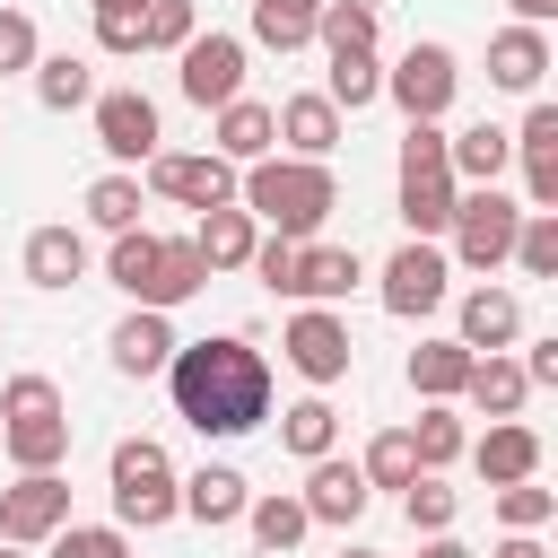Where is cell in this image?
Segmentation results:
<instances>
[{"mask_svg":"<svg viewBox=\"0 0 558 558\" xmlns=\"http://www.w3.org/2000/svg\"><path fill=\"white\" fill-rule=\"evenodd\" d=\"M279 436H288V453H296V462H323V453H331V436H340V418H331V401H296Z\"/></svg>","mask_w":558,"mask_h":558,"instance_id":"38","label":"cell"},{"mask_svg":"<svg viewBox=\"0 0 558 558\" xmlns=\"http://www.w3.org/2000/svg\"><path fill=\"white\" fill-rule=\"evenodd\" d=\"M183 96L209 113V105H227V96H244V44L235 35H192L183 44Z\"/></svg>","mask_w":558,"mask_h":558,"instance_id":"8","label":"cell"},{"mask_svg":"<svg viewBox=\"0 0 558 558\" xmlns=\"http://www.w3.org/2000/svg\"><path fill=\"white\" fill-rule=\"evenodd\" d=\"M314 35H323V52H375V0H323Z\"/></svg>","mask_w":558,"mask_h":558,"instance_id":"29","label":"cell"},{"mask_svg":"<svg viewBox=\"0 0 558 558\" xmlns=\"http://www.w3.org/2000/svg\"><path fill=\"white\" fill-rule=\"evenodd\" d=\"M453 506H462V497H453L436 471H418V480L401 488V514H410V532H453Z\"/></svg>","mask_w":558,"mask_h":558,"instance_id":"39","label":"cell"},{"mask_svg":"<svg viewBox=\"0 0 558 558\" xmlns=\"http://www.w3.org/2000/svg\"><path fill=\"white\" fill-rule=\"evenodd\" d=\"M78 270H87L78 227H35V235H26V279H35V288H70Z\"/></svg>","mask_w":558,"mask_h":558,"instance_id":"26","label":"cell"},{"mask_svg":"<svg viewBox=\"0 0 558 558\" xmlns=\"http://www.w3.org/2000/svg\"><path fill=\"white\" fill-rule=\"evenodd\" d=\"M148 183L166 192V201H183V209H218V201H235V166L209 148V157H148Z\"/></svg>","mask_w":558,"mask_h":558,"instance_id":"11","label":"cell"},{"mask_svg":"<svg viewBox=\"0 0 558 558\" xmlns=\"http://www.w3.org/2000/svg\"><path fill=\"white\" fill-rule=\"evenodd\" d=\"M541 70H549V35H541V26H506V35L488 44V78H497V87L532 96V87H541Z\"/></svg>","mask_w":558,"mask_h":558,"instance_id":"17","label":"cell"},{"mask_svg":"<svg viewBox=\"0 0 558 558\" xmlns=\"http://www.w3.org/2000/svg\"><path fill=\"white\" fill-rule=\"evenodd\" d=\"M0 558H26V549H17V541H0Z\"/></svg>","mask_w":558,"mask_h":558,"instance_id":"51","label":"cell"},{"mask_svg":"<svg viewBox=\"0 0 558 558\" xmlns=\"http://www.w3.org/2000/svg\"><path fill=\"white\" fill-rule=\"evenodd\" d=\"M340 558H375V549H340Z\"/></svg>","mask_w":558,"mask_h":558,"instance_id":"52","label":"cell"},{"mask_svg":"<svg viewBox=\"0 0 558 558\" xmlns=\"http://www.w3.org/2000/svg\"><path fill=\"white\" fill-rule=\"evenodd\" d=\"M9 427H0V445H9V462L17 471H61V453H70V418H61V401H35V410H0Z\"/></svg>","mask_w":558,"mask_h":558,"instance_id":"12","label":"cell"},{"mask_svg":"<svg viewBox=\"0 0 558 558\" xmlns=\"http://www.w3.org/2000/svg\"><path fill=\"white\" fill-rule=\"evenodd\" d=\"M418 558H471V549H462V541H445V532H427V549H418Z\"/></svg>","mask_w":558,"mask_h":558,"instance_id":"50","label":"cell"},{"mask_svg":"<svg viewBox=\"0 0 558 558\" xmlns=\"http://www.w3.org/2000/svg\"><path fill=\"white\" fill-rule=\"evenodd\" d=\"M296 253H305V235H253V270H262V288H270V296H288Z\"/></svg>","mask_w":558,"mask_h":558,"instance_id":"43","label":"cell"},{"mask_svg":"<svg viewBox=\"0 0 558 558\" xmlns=\"http://www.w3.org/2000/svg\"><path fill=\"white\" fill-rule=\"evenodd\" d=\"M113 514L140 523V532L174 523V462H166L157 436H122L113 445Z\"/></svg>","mask_w":558,"mask_h":558,"instance_id":"3","label":"cell"},{"mask_svg":"<svg viewBox=\"0 0 558 558\" xmlns=\"http://www.w3.org/2000/svg\"><path fill=\"white\" fill-rule=\"evenodd\" d=\"M96 148L105 157H157V105L140 96V87H113V96H96Z\"/></svg>","mask_w":558,"mask_h":558,"instance_id":"10","label":"cell"},{"mask_svg":"<svg viewBox=\"0 0 558 558\" xmlns=\"http://www.w3.org/2000/svg\"><path fill=\"white\" fill-rule=\"evenodd\" d=\"M349 357H357V349H349V323H340L331 305H305V314L288 323V366H296L305 384H340Z\"/></svg>","mask_w":558,"mask_h":558,"instance_id":"7","label":"cell"},{"mask_svg":"<svg viewBox=\"0 0 558 558\" xmlns=\"http://www.w3.org/2000/svg\"><path fill=\"white\" fill-rule=\"evenodd\" d=\"M357 471H366V488H410V480H418V445H410V427H392V436H375Z\"/></svg>","mask_w":558,"mask_h":558,"instance_id":"35","label":"cell"},{"mask_svg":"<svg viewBox=\"0 0 558 558\" xmlns=\"http://www.w3.org/2000/svg\"><path fill=\"white\" fill-rule=\"evenodd\" d=\"M192 35V0H140V52H183Z\"/></svg>","mask_w":558,"mask_h":558,"instance_id":"36","label":"cell"},{"mask_svg":"<svg viewBox=\"0 0 558 558\" xmlns=\"http://www.w3.org/2000/svg\"><path fill=\"white\" fill-rule=\"evenodd\" d=\"M35 96H44L52 113H70V105L96 96V70H87L78 52H52V61H35Z\"/></svg>","mask_w":558,"mask_h":558,"instance_id":"31","label":"cell"},{"mask_svg":"<svg viewBox=\"0 0 558 558\" xmlns=\"http://www.w3.org/2000/svg\"><path fill=\"white\" fill-rule=\"evenodd\" d=\"M157 262H166V235H140V227H122L113 235V288L131 296V305H157Z\"/></svg>","mask_w":558,"mask_h":558,"instance_id":"23","label":"cell"},{"mask_svg":"<svg viewBox=\"0 0 558 558\" xmlns=\"http://www.w3.org/2000/svg\"><path fill=\"white\" fill-rule=\"evenodd\" d=\"M244 471H227V462H209V471H192L183 488H174V514H192V523H235L244 514Z\"/></svg>","mask_w":558,"mask_h":558,"instance_id":"16","label":"cell"},{"mask_svg":"<svg viewBox=\"0 0 558 558\" xmlns=\"http://www.w3.org/2000/svg\"><path fill=\"white\" fill-rule=\"evenodd\" d=\"M349 288H357V253H340V244H305V253H296V279H288V296L340 305Z\"/></svg>","mask_w":558,"mask_h":558,"instance_id":"24","label":"cell"},{"mask_svg":"<svg viewBox=\"0 0 558 558\" xmlns=\"http://www.w3.org/2000/svg\"><path fill=\"white\" fill-rule=\"evenodd\" d=\"M471 462H480V480H488V488H506V480H532V471H541V436H532L523 418H497V427L471 445Z\"/></svg>","mask_w":558,"mask_h":558,"instance_id":"13","label":"cell"},{"mask_svg":"<svg viewBox=\"0 0 558 558\" xmlns=\"http://www.w3.org/2000/svg\"><path fill=\"white\" fill-rule=\"evenodd\" d=\"M462 392H471V410H488V418H514L532 384H523V366H514V357H497V349H488V357H471Z\"/></svg>","mask_w":558,"mask_h":558,"instance_id":"27","label":"cell"},{"mask_svg":"<svg viewBox=\"0 0 558 558\" xmlns=\"http://www.w3.org/2000/svg\"><path fill=\"white\" fill-rule=\"evenodd\" d=\"M52 558H131V541L113 523H61L52 532Z\"/></svg>","mask_w":558,"mask_h":558,"instance_id":"42","label":"cell"},{"mask_svg":"<svg viewBox=\"0 0 558 558\" xmlns=\"http://www.w3.org/2000/svg\"><path fill=\"white\" fill-rule=\"evenodd\" d=\"M453 87H462V70H453V52H445V44H410V52H401V70L384 78V96H392L410 122H436V113L453 105Z\"/></svg>","mask_w":558,"mask_h":558,"instance_id":"5","label":"cell"},{"mask_svg":"<svg viewBox=\"0 0 558 558\" xmlns=\"http://www.w3.org/2000/svg\"><path fill=\"white\" fill-rule=\"evenodd\" d=\"M201 262L209 270H244L253 262V209H235V201H218V209H201Z\"/></svg>","mask_w":558,"mask_h":558,"instance_id":"22","label":"cell"},{"mask_svg":"<svg viewBox=\"0 0 558 558\" xmlns=\"http://www.w3.org/2000/svg\"><path fill=\"white\" fill-rule=\"evenodd\" d=\"M87 218H96L105 235H122V227H140V183H131V174H105V183L87 192Z\"/></svg>","mask_w":558,"mask_h":558,"instance_id":"41","label":"cell"},{"mask_svg":"<svg viewBox=\"0 0 558 558\" xmlns=\"http://www.w3.org/2000/svg\"><path fill=\"white\" fill-rule=\"evenodd\" d=\"M96 44L105 52H140V0L131 9H96Z\"/></svg>","mask_w":558,"mask_h":558,"instance_id":"46","label":"cell"},{"mask_svg":"<svg viewBox=\"0 0 558 558\" xmlns=\"http://www.w3.org/2000/svg\"><path fill=\"white\" fill-rule=\"evenodd\" d=\"M270 140H279L270 105H253V96H227V105H218V157H227V166H253V157H270Z\"/></svg>","mask_w":558,"mask_h":558,"instance_id":"18","label":"cell"},{"mask_svg":"<svg viewBox=\"0 0 558 558\" xmlns=\"http://www.w3.org/2000/svg\"><path fill=\"white\" fill-rule=\"evenodd\" d=\"M514 17H523V26H549V17H558V0H514Z\"/></svg>","mask_w":558,"mask_h":558,"instance_id":"48","label":"cell"},{"mask_svg":"<svg viewBox=\"0 0 558 558\" xmlns=\"http://www.w3.org/2000/svg\"><path fill=\"white\" fill-rule=\"evenodd\" d=\"M0 323H9V314H0Z\"/></svg>","mask_w":558,"mask_h":558,"instance_id":"53","label":"cell"},{"mask_svg":"<svg viewBox=\"0 0 558 558\" xmlns=\"http://www.w3.org/2000/svg\"><path fill=\"white\" fill-rule=\"evenodd\" d=\"M514 148H523V183H532V201L558 209V105H532L523 131H514Z\"/></svg>","mask_w":558,"mask_h":558,"instance_id":"14","label":"cell"},{"mask_svg":"<svg viewBox=\"0 0 558 558\" xmlns=\"http://www.w3.org/2000/svg\"><path fill=\"white\" fill-rule=\"evenodd\" d=\"M201 288H209V262H201V244H192V235H174V244H166V262H157V314H166V305H183V296H201Z\"/></svg>","mask_w":558,"mask_h":558,"instance_id":"32","label":"cell"},{"mask_svg":"<svg viewBox=\"0 0 558 558\" xmlns=\"http://www.w3.org/2000/svg\"><path fill=\"white\" fill-rule=\"evenodd\" d=\"M523 384H558V340H541V349L523 357Z\"/></svg>","mask_w":558,"mask_h":558,"instance_id":"47","label":"cell"},{"mask_svg":"<svg viewBox=\"0 0 558 558\" xmlns=\"http://www.w3.org/2000/svg\"><path fill=\"white\" fill-rule=\"evenodd\" d=\"M166 357H174V331H166L157 305H140V314L113 331V366H122V375H166Z\"/></svg>","mask_w":558,"mask_h":558,"instance_id":"25","label":"cell"},{"mask_svg":"<svg viewBox=\"0 0 558 558\" xmlns=\"http://www.w3.org/2000/svg\"><path fill=\"white\" fill-rule=\"evenodd\" d=\"M462 375H471V349H462V340H418V349H410V392L453 401V392H462Z\"/></svg>","mask_w":558,"mask_h":558,"instance_id":"28","label":"cell"},{"mask_svg":"<svg viewBox=\"0 0 558 558\" xmlns=\"http://www.w3.org/2000/svg\"><path fill=\"white\" fill-rule=\"evenodd\" d=\"M323 96H331V105H349V113H357V105H375V96H384L375 52H331V87H323Z\"/></svg>","mask_w":558,"mask_h":558,"instance_id":"37","label":"cell"},{"mask_svg":"<svg viewBox=\"0 0 558 558\" xmlns=\"http://www.w3.org/2000/svg\"><path fill=\"white\" fill-rule=\"evenodd\" d=\"M235 192H244L253 218H270V235H314L331 218V201H340L323 157H253V174Z\"/></svg>","mask_w":558,"mask_h":558,"instance_id":"2","label":"cell"},{"mask_svg":"<svg viewBox=\"0 0 558 558\" xmlns=\"http://www.w3.org/2000/svg\"><path fill=\"white\" fill-rule=\"evenodd\" d=\"M497 514H506L514 532H541V523L558 514V497H549V488H532V480H506V488H497Z\"/></svg>","mask_w":558,"mask_h":558,"instance_id":"44","label":"cell"},{"mask_svg":"<svg viewBox=\"0 0 558 558\" xmlns=\"http://www.w3.org/2000/svg\"><path fill=\"white\" fill-rule=\"evenodd\" d=\"M410 445H418V471H445L453 453H462V418L436 401V410H418V427H410Z\"/></svg>","mask_w":558,"mask_h":558,"instance_id":"40","label":"cell"},{"mask_svg":"<svg viewBox=\"0 0 558 558\" xmlns=\"http://www.w3.org/2000/svg\"><path fill=\"white\" fill-rule=\"evenodd\" d=\"M314 9L323 0H253V35L270 52H296V44H314Z\"/></svg>","mask_w":558,"mask_h":558,"instance_id":"30","label":"cell"},{"mask_svg":"<svg viewBox=\"0 0 558 558\" xmlns=\"http://www.w3.org/2000/svg\"><path fill=\"white\" fill-rule=\"evenodd\" d=\"M506 157H514V140H506L497 122L445 131V166H453V183H497V174H506Z\"/></svg>","mask_w":558,"mask_h":558,"instance_id":"19","label":"cell"},{"mask_svg":"<svg viewBox=\"0 0 558 558\" xmlns=\"http://www.w3.org/2000/svg\"><path fill=\"white\" fill-rule=\"evenodd\" d=\"M514 227H523V209H514L497 183L462 192V201H453V253H462V270H497V262L514 253Z\"/></svg>","mask_w":558,"mask_h":558,"instance_id":"4","label":"cell"},{"mask_svg":"<svg viewBox=\"0 0 558 558\" xmlns=\"http://www.w3.org/2000/svg\"><path fill=\"white\" fill-rule=\"evenodd\" d=\"M305 514H314V523H357V514H366V471L323 453L314 480H305Z\"/></svg>","mask_w":558,"mask_h":558,"instance_id":"15","label":"cell"},{"mask_svg":"<svg viewBox=\"0 0 558 558\" xmlns=\"http://www.w3.org/2000/svg\"><path fill=\"white\" fill-rule=\"evenodd\" d=\"M270 122H279V140H288L296 157H331V140H340V105H331V96H288Z\"/></svg>","mask_w":558,"mask_h":558,"instance_id":"21","label":"cell"},{"mask_svg":"<svg viewBox=\"0 0 558 558\" xmlns=\"http://www.w3.org/2000/svg\"><path fill=\"white\" fill-rule=\"evenodd\" d=\"M0 70H35V17L0 9Z\"/></svg>","mask_w":558,"mask_h":558,"instance_id":"45","label":"cell"},{"mask_svg":"<svg viewBox=\"0 0 558 558\" xmlns=\"http://www.w3.org/2000/svg\"><path fill=\"white\" fill-rule=\"evenodd\" d=\"M497 558H549V549H541V541H532V532H514V541H506V549H497Z\"/></svg>","mask_w":558,"mask_h":558,"instance_id":"49","label":"cell"},{"mask_svg":"<svg viewBox=\"0 0 558 558\" xmlns=\"http://www.w3.org/2000/svg\"><path fill=\"white\" fill-rule=\"evenodd\" d=\"M445 279H453L445 253H436L427 235H410V244L384 262V305H392V314H427V305H445Z\"/></svg>","mask_w":558,"mask_h":558,"instance_id":"9","label":"cell"},{"mask_svg":"<svg viewBox=\"0 0 558 558\" xmlns=\"http://www.w3.org/2000/svg\"><path fill=\"white\" fill-rule=\"evenodd\" d=\"M166 384H174V410H183L201 436H244V427L270 418V366H262V349L235 340V331L192 340V349L174 340Z\"/></svg>","mask_w":558,"mask_h":558,"instance_id":"1","label":"cell"},{"mask_svg":"<svg viewBox=\"0 0 558 558\" xmlns=\"http://www.w3.org/2000/svg\"><path fill=\"white\" fill-rule=\"evenodd\" d=\"M70 523V480L61 471H26L17 488H0V541H52Z\"/></svg>","mask_w":558,"mask_h":558,"instance_id":"6","label":"cell"},{"mask_svg":"<svg viewBox=\"0 0 558 558\" xmlns=\"http://www.w3.org/2000/svg\"><path fill=\"white\" fill-rule=\"evenodd\" d=\"M514 331H523V305H514L506 288H471V296H462V349H471V357L506 349Z\"/></svg>","mask_w":558,"mask_h":558,"instance_id":"20","label":"cell"},{"mask_svg":"<svg viewBox=\"0 0 558 558\" xmlns=\"http://www.w3.org/2000/svg\"><path fill=\"white\" fill-rule=\"evenodd\" d=\"M244 514H253V541H262V549H296L305 523H314L305 497H244Z\"/></svg>","mask_w":558,"mask_h":558,"instance_id":"33","label":"cell"},{"mask_svg":"<svg viewBox=\"0 0 558 558\" xmlns=\"http://www.w3.org/2000/svg\"><path fill=\"white\" fill-rule=\"evenodd\" d=\"M506 262H523L532 279H558V209H523V227H514V253Z\"/></svg>","mask_w":558,"mask_h":558,"instance_id":"34","label":"cell"}]
</instances>
